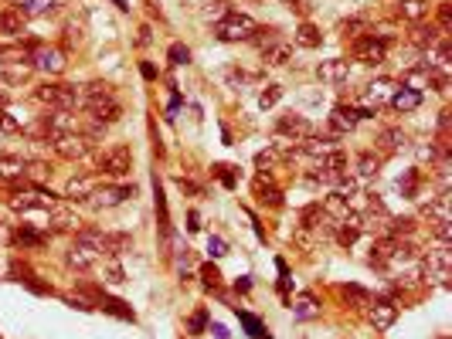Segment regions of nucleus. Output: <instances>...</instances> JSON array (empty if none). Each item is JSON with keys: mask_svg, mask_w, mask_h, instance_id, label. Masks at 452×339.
Listing matches in <instances>:
<instances>
[{"mask_svg": "<svg viewBox=\"0 0 452 339\" xmlns=\"http://www.w3.org/2000/svg\"><path fill=\"white\" fill-rule=\"evenodd\" d=\"M55 3H62V0H34L27 14H45V10H55Z\"/></svg>", "mask_w": 452, "mask_h": 339, "instance_id": "49530a36", "label": "nucleus"}, {"mask_svg": "<svg viewBox=\"0 0 452 339\" xmlns=\"http://www.w3.org/2000/svg\"><path fill=\"white\" fill-rule=\"evenodd\" d=\"M126 197H136V187H133V183H129V187H102V190L92 193V204L109 211V207H119Z\"/></svg>", "mask_w": 452, "mask_h": 339, "instance_id": "ddd939ff", "label": "nucleus"}, {"mask_svg": "<svg viewBox=\"0 0 452 339\" xmlns=\"http://www.w3.org/2000/svg\"><path fill=\"white\" fill-rule=\"evenodd\" d=\"M105 275H109V278H105V282H112V285H119V282H126V275H123V268H119V265H116V261H112V265H109V268H105Z\"/></svg>", "mask_w": 452, "mask_h": 339, "instance_id": "c03bdc74", "label": "nucleus"}, {"mask_svg": "<svg viewBox=\"0 0 452 339\" xmlns=\"http://www.w3.org/2000/svg\"><path fill=\"white\" fill-rule=\"evenodd\" d=\"M374 146H377L384 157H391V153H401V150H408V136H405V129H398V126H384V129H377V139H374Z\"/></svg>", "mask_w": 452, "mask_h": 339, "instance_id": "1a4fd4ad", "label": "nucleus"}, {"mask_svg": "<svg viewBox=\"0 0 452 339\" xmlns=\"http://www.w3.org/2000/svg\"><path fill=\"white\" fill-rule=\"evenodd\" d=\"M439 339H449V336H439Z\"/></svg>", "mask_w": 452, "mask_h": 339, "instance_id": "052dcab7", "label": "nucleus"}, {"mask_svg": "<svg viewBox=\"0 0 452 339\" xmlns=\"http://www.w3.org/2000/svg\"><path fill=\"white\" fill-rule=\"evenodd\" d=\"M259 34V24L249 14H228L218 21V38L221 41H252Z\"/></svg>", "mask_w": 452, "mask_h": 339, "instance_id": "7ed1b4c3", "label": "nucleus"}, {"mask_svg": "<svg viewBox=\"0 0 452 339\" xmlns=\"http://www.w3.org/2000/svg\"><path fill=\"white\" fill-rule=\"evenodd\" d=\"M167 58H171V65H187V62H190V51H187L184 44H171Z\"/></svg>", "mask_w": 452, "mask_h": 339, "instance_id": "4c0bfd02", "label": "nucleus"}, {"mask_svg": "<svg viewBox=\"0 0 452 339\" xmlns=\"http://www.w3.org/2000/svg\"><path fill=\"white\" fill-rule=\"evenodd\" d=\"M24 173H27V163H24L21 157H0V180L14 183V180H21Z\"/></svg>", "mask_w": 452, "mask_h": 339, "instance_id": "393cba45", "label": "nucleus"}, {"mask_svg": "<svg viewBox=\"0 0 452 339\" xmlns=\"http://www.w3.org/2000/svg\"><path fill=\"white\" fill-rule=\"evenodd\" d=\"M449 265H452V252L449 245H439V248H432V252L422 254V278L425 282H436V285H449Z\"/></svg>", "mask_w": 452, "mask_h": 339, "instance_id": "f03ea898", "label": "nucleus"}, {"mask_svg": "<svg viewBox=\"0 0 452 339\" xmlns=\"http://www.w3.org/2000/svg\"><path fill=\"white\" fill-rule=\"evenodd\" d=\"M214 173L221 176V183H225V187H235V176L228 173V167H214Z\"/></svg>", "mask_w": 452, "mask_h": 339, "instance_id": "603ef678", "label": "nucleus"}, {"mask_svg": "<svg viewBox=\"0 0 452 339\" xmlns=\"http://www.w3.org/2000/svg\"><path fill=\"white\" fill-rule=\"evenodd\" d=\"M367 319H371L374 329L384 333V329L394 326V319H398V306L388 302V299H374V302H367Z\"/></svg>", "mask_w": 452, "mask_h": 339, "instance_id": "0eeeda50", "label": "nucleus"}, {"mask_svg": "<svg viewBox=\"0 0 452 339\" xmlns=\"http://www.w3.org/2000/svg\"><path fill=\"white\" fill-rule=\"evenodd\" d=\"M377 173H381V160L377 157H371V153L357 157V170H354V180L357 183H374Z\"/></svg>", "mask_w": 452, "mask_h": 339, "instance_id": "4be33fe9", "label": "nucleus"}, {"mask_svg": "<svg viewBox=\"0 0 452 339\" xmlns=\"http://www.w3.org/2000/svg\"><path fill=\"white\" fill-rule=\"evenodd\" d=\"M357 122H361V116H357V109H351V105H337V109L330 112V129H334V136L354 133Z\"/></svg>", "mask_w": 452, "mask_h": 339, "instance_id": "4468645a", "label": "nucleus"}, {"mask_svg": "<svg viewBox=\"0 0 452 339\" xmlns=\"http://www.w3.org/2000/svg\"><path fill=\"white\" fill-rule=\"evenodd\" d=\"M415 176H418V173H415V170H412V173H408V176H405V180H398V187H401V190H405V193H408V197H415Z\"/></svg>", "mask_w": 452, "mask_h": 339, "instance_id": "de8ad7c7", "label": "nucleus"}, {"mask_svg": "<svg viewBox=\"0 0 452 339\" xmlns=\"http://www.w3.org/2000/svg\"><path fill=\"white\" fill-rule=\"evenodd\" d=\"M391 109H398V112H412V109H418L422 105V88H412V85H401V88H394L391 92Z\"/></svg>", "mask_w": 452, "mask_h": 339, "instance_id": "2eb2a0df", "label": "nucleus"}, {"mask_svg": "<svg viewBox=\"0 0 452 339\" xmlns=\"http://www.w3.org/2000/svg\"><path fill=\"white\" fill-rule=\"evenodd\" d=\"M51 146H55V153L65 157V160H82V157H89V139L79 136V133L58 136V139H51Z\"/></svg>", "mask_w": 452, "mask_h": 339, "instance_id": "9d476101", "label": "nucleus"}, {"mask_svg": "<svg viewBox=\"0 0 452 339\" xmlns=\"http://www.w3.org/2000/svg\"><path fill=\"white\" fill-rule=\"evenodd\" d=\"M415 153H418V160H429V163L436 160V146H432V143H429V146H415Z\"/></svg>", "mask_w": 452, "mask_h": 339, "instance_id": "09e8293b", "label": "nucleus"}, {"mask_svg": "<svg viewBox=\"0 0 452 339\" xmlns=\"http://www.w3.org/2000/svg\"><path fill=\"white\" fill-rule=\"evenodd\" d=\"M238 319H242V326L249 329V336H262V323H259L252 312H238Z\"/></svg>", "mask_w": 452, "mask_h": 339, "instance_id": "e433bc0d", "label": "nucleus"}, {"mask_svg": "<svg viewBox=\"0 0 452 339\" xmlns=\"http://www.w3.org/2000/svg\"><path fill=\"white\" fill-rule=\"evenodd\" d=\"M10 241V231H7V224H0V245H7Z\"/></svg>", "mask_w": 452, "mask_h": 339, "instance_id": "4d7b16f0", "label": "nucleus"}, {"mask_svg": "<svg viewBox=\"0 0 452 339\" xmlns=\"http://www.w3.org/2000/svg\"><path fill=\"white\" fill-rule=\"evenodd\" d=\"M279 98H282V88H279V85H266V92L259 95V105H262V109H272Z\"/></svg>", "mask_w": 452, "mask_h": 339, "instance_id": "72a5a7b5", "label": "nucleus"}, {"mask_svg": "<svg viewBox=\"0 0 452 339\" xmlns=\"http://www.w3.org/2000/svg\"><path fill=\"white\" fill-rule=\"evenodd\" d=\"M201 275H204V282H208V288H218V278H221V275H218V271H214L211 265H208V268H204Z\"/></svg>", "mask_w": 452, "mask_h": 339, "instance_id": "8fccbe9b", "label": "nucleus"}, {"mask_svg": "<svg viewBox=\"0 0 452 339\" xmlns=\"http://www.w3.org/2000/svg\"><path fill=\"white\" fill-rule=\"evenodd\" d=\"M211 333H214V336H218V339H228V329H225V326H218V323L211 326Z\"/></svg>", "mask_w": 452, "mask_h": 339, "instance_id": "5fc2aeb1", "label": "nucleus"}, {"mask_svg": "<svg viewBox=\"0 0 452 339\" xmlns=\"http://www.w3.org/2000/svg\"><path fill=\"white\" fill-rule=\"evenodd\" d=\"M133 248V238L129 234H105V258H119L123 252Z\"/></svg>", "mask_w": 452, "mask_h": 339, "instance_id": "cd10ccee", "label": "nucleus"}, {"mask_svg": "<svg viewBox=\"0 0 452 339\" xmlns=\"http://www.w3.org/2000/svg\"><path fill=\"white\" fill-rule=\"evenodd\" d=\"M129 170H133V153H129V146H109V150L99 157V173H102V176L119 180V176H126Z\"/></svg>", "mask_w": 452, "mask_h": 339, "instance_id": "39448f33", "label": "nucleus"}, {"mask_svg": "<svg viewBox=\"0 0 452 339\" xmlns=\"http://www.w3.org/2000/svg\"><path fill=\"white\" fill-rule=\"evenodd\" d=\"M289 58H292V48H289L286 41H272V44L262 48V62H266V65H286Z\"/></svg>", "mask_w": 452, "mask_h": 339, "instance_id": "b1692460", "label": "nucleus"}, {"mask_svg": "<svg viewBox=\"0 0 452 339\" xmlns=\"http://www.w3.org/2000/svg\"><path fill=\"white\" fill-rule=\"evenodd\" d=\"M439 38H442V31H436L432 24H429V27H425V24H418V27L412 31V44H415V48H422V51H425L432 41H439ZM446 38H449V34H446Z\"/></svg>", "mask_w": 452, "mask_h": 339, "instance_id": "bb28decb", "label": "nucleus"}, {"mask_svg": "<svg viewBox=\"0 0 452 339\" xmlns=\"http://www.w3.org/2000/svg\"><path fill=\"white\" fill-rule=\"evenodd\" d=\"M432 234L439 238V245H449V238H452V228H449V221H446V224H432Z\"/></svg>", "mask_w": 452, "mask_h": 339, "instance_id": "79ce46f5", "label": "nucleus"}, {"mask_svg": "<svg viewBox=\"0 0 452 339\" xmlns=\"http://www.w3.org/2000/svg\"><path fill=\"white\" fill-rule=\"evenodd\" d=\"M31 3H34V0H14V7H17L21 14H27V10H31Z\"/></svg>", "mask_w": 452, "mask_h": 339, "instance_id": "864d4df0", "label": "nucleus"}, {"mask_svg": "<svg viewBox=\"0 0 452 339\" xmlns=\"http://www.w3.org/2000/svg\"><path fill=\"white\" fill-rule=\"evenodd\" d=\"M422 214L429 217V224H446L449 221V190H442L439 197L422 204Z\"/></svg>", "mask_w": 452, "mask_h": 339, "instance_id": "f3484780", "label": "nucleus"}, {"mask_svg": "<svg viewBox=\"0 0 452 339\" xmlns=\"http://www.w3.org/2000/svg\"><path fill=\"white\" fill-rule=\"evenodd\" d=\"M31 68H38L45 75H62L65 72V55L58 48H38L31 55Z\"/></svg>", "mask_w": 452, "mask_h": 339, "instance_id": "6e6552de", "label": "nucleus"}, {"mask_svg": "<svg viewBox=\"0 0 452 339\" xmlns=\"http://www.w3.org/2000/svg\"><path fill=\"white\" fill-rule=\"evenodd\" d=\"M17 129H21V122L10 112H0V133H17Z\"/></svg>", "mask_w": 452, "mask_h": 339, "instance_id": "a19ab883", "label": "nucleus"}, {"mask_svg": "<svg viewBox=\"0 0 452 339\" xmlns=\"http://www.w3.org/2000/svg\"><path fill=\"white\" fill-rule=\"evenodd\" d=\"M367 27H371V21H367V17H354V21H344V24H340V34L357 38V34H364Z\"/></svg>", "mask_w": 452, "mask_h": 339, "instance_id": "473e14b6", "label": "nucleus"}, {"mask_svg": "<svg viewBox=\"0 0 452 339\" xmlns=\"http://www.w3.org/2000/svg\"><path fill=\"white\" fill-rule=\"evenodd\" d=\"M34 98H38L41 105H48V109H58V112H75V109L82 105L79 88H75V85H65V82L41 85V88L34 92Z\"/></svg>", "mask_w": 452, "mask_h": 339, "instance_id": "f257e3e1", "label": "nucleus"}, {"mask_svg": "<svg viewBox=\"0 0 452 339\" xmlns=\"http://www.w3.org/2000/svg\"><path fill=\"white\" fill-rule=\"evenodd\" d=\"M14 241H17V245H45V238H41L38 231H31V228H21V231L14 234Z\"/></svg>", "mask_w": 452, "mask_h": 339, "instance_id": "f704fd0d", "label": "nucleus"}, {"mask_svg": "<svg viewBox=\"0 0 452 339\" xmlns=\"http://www.w3.org/2000/svg\"><path fill=\"white\" fill-rule=\"evenodd\" d=\"M275 133H279V136H289L292 143H299V139H310V136H313V126H310V119H303V116H282V119L275 122Z\"/></svg>", "mask_w": 452, "mask_h": 339, "instance_id": "9b49d317", "label": "nucleus"}, {"mask_svg": "<svg viewBox=\"0 0 452 339\" xmlns=\"http://www.w3.org/2000/svg\"><path fill=\"white\" fill-rule=\"evenodd\" d=\"M82 136H86V139H89V146L92 143H99V139H102V136H105V126H102V122H86V129H82Z\"/></svg>", "mask_w": 452, "mask_h": 339, "instance_id": "c9c22d12", "label": "nucleus"}, {"mask_svg": "<svg viewBox=\"0 0 452 339\" xmlns=\"http://www.w3.org/2000/svg\"><path fill=\"white\" fill-rule=\"evenodd\" d=\"M225 82L231 85V88H242V85L252 82V75H245V72H238V68H228V72H225Z\"/></svg>", "mask_w": 452, "mask_h": 339, "instance_id": "58836bf2", "label": "nucleus"}, {"mask_svg": "<svg viewBox=\"0 0 452 339\" xmlns=\"http://www.w3.org/2000/svg\"><path fill=\"white\" fill-rule=\"evenodd\" d=\"M86 112H89V119H92V122H102V126H112V122H119V116H123V105H119V98H109V102H99V105H89Z\"/></svg>", "mask_w": 452, "mask_h": 339, "instance_id": "dca6fc26", "label": "nucleus"}, {"mask_svg": "<svg viewBox=\"0 0 452 339\" xmlns=\"http://www.w3.org/2000/svg\"><path fill=\"white\" fill-rule=\"evenodd\" d=\"M398 17L412 21V24H422L429 17V0H398Z\"/></svg>", "mask_w": 452, "mask_h": 339, "instance_id": "412c9836", "label": "nucleus"}, {"mask_svg": "<svg viewBox=\"0 0 452 339\" xmlns=\"http://www.w3.org/2000/svg\"><path fill=\"white\" fill-rule=\"evenodd\" d=\"M112 3H116L119 10H129V3H126V0H112Z\"/></svg>", "mask_w": 452, "mask_h": 339, "instance_id": "13d9d810", "label": "nucleus"}, {"mask_svg": "<svg viewBox=\"0 0 452 339\" xmlns=\"http://www.w3.org/2000/svg\"><path fill=\"white\" fill-rule=\"evenodd\" d=\"M95 183H99L95 176H89V173H79V176H72V180H68V187H65V193H68L72 200H89L92 193L99 190Z\"/></svg>", "mask_w": 452, "mask_h": 339, "instance_id": "aec40b11", "label": "nucleus"}, {"mask_svg": "<svg viewBox=\"0 0 452 339\" xmlns=\"http://www.w3.org/2000/svg\"><path fill=\"white\" fill-rule=\"evenodd\" d=\"M0 34H7V38H21L24 34L21 10H0Z\"/></svg>", "mask_w": 452, "mask_h": 339, "instance_id": "5701e85b", "label": "nucleus"}, {"mask_svg": "<svg viewBox=\"0 0 452 339\" xmlns=\"http://www.w3.org/2000/svg\"><path fill=\"white\" fill-rule=\"evenodd\" d=\"M31 75V65H10L7 68V82H24Z\"/></svg>", "mask_w": 452, "mask_h": 339, "instance_id": "ea45409f", "label": "nucleus"}, {"mask_svg": "<svg viewBox=\"0 0 452 339\" xmlns=\"http://www.w3.org/2000/svg\"><path fill=\"white\" fill-rule=\"evenodd\" d=\"M292 316H296L299 323H310V319H316V316H320V306H316V299H313V295H299V299L292 302Z\"/></svg>", "mask_w": 452, "mask_h": 339, "instance_id": "a878e982", "label": "nucleus"}, {"mask_svg": "<svg viewBox=\"0 0 452 339\" xmlns=\"http://www.w3.org/2000/svg\"><path fill=\"white\" fill-rule=\"evenodd\" d=\"M439 24H442V34H449V3L439 7Z\"/></svg>", "mask_w": 452, "mask_h": 339, "instance_id": "3c124183", "label": "nucleus"}, {"mask_svg": "<svg viewBox=\"0 0 452 339\" xmlns=\"http://www.w3.org/2000/svg\"><path fill=\"white\" fill-rule=\"evenodd\" d=\"M204 323H208V312H197V316H190V323H187V329L197 336L201 329H204Z\"/></svg>", "mask_w": 452, "mask_h": 339, "instance_id": "a18cd8bd", "label": "nucleus"}, {"mask_svg": "<svg viewBox=\"0 0 452 339\" xmlns=\"http://www.w3.org/2000/svg\"><path fill=\"white\" fill-rule=\"evenodd\" d=\"M99 258L102 254L95 252V248H89V245H82V241H72V248H68V265L79 268V271H89Z\"/></svg>", "mask_w": 452, "mask_h": 339, "instance_id": "a211bd4d", "label": "nucleus"}, {"mask_svg": "<svg viewBox=\"0 0 452 339\" xmlns=\"http://www.w3.org/2000/svg\"><path fill=\"white\" fill-rule=\"evenodd\" d=\"M320 31L313 27V24H299V31H296V44H303V48H320Z\"/></svg>", "mask_w": 452, "mask_h": 339, "instance_id": "c85d7f7f", "label": "nucleus"}, {"mask_svg": "<svg viewBox=\"0 0 452 339\" xmlns=\"http://www.w3.org/2000/svg\"><path fill=\"white\" fill-rule=\"evenodd\" d=\"M316 79L323 85H340L351 79V62L347 58H330V62H320L316 68Z\"/></svg>", "mask_w": 452, "mask_h": 339, "instance_id": "f8f14e48", "label": "nucleus"}, {"mask_svg": "<svg viewBox=\"0 0 452 339\" xmlns=\"http://www.w3.org/2000/svg\"><path fill=\"white\" fill-rule=\"evenodd\" d=\"M391 92H394V85L388 82V79H377V82H371L367 88H364V105L377 112V105H381V102H388V98H391Z\"/></svg>", "mask_w": 452, "mask_h": 339, "instance_id": "6ab92c4d", "label": "nucleus"}, {"mask_svg": "<svg viewBox=\"0 0 452 339\" xmlns=\"http://www.w3.org/2000/svg\"><path fill=\"white\" fill-rule=\"evenodd\" d=\"M3 105H7V95H3V92H0V109H3Z\"/></svg>", "mask_w": 452, "mask_h": 339, "instance_id": "bf43d9fd", "label": "nucleus"}, {"mask_svg": "<svg viewBox=\"0 0 452 339\" xmlns=\"http://www.w3.org/2000/svg\"><path fill=\"white\" fill-rule=\"evenodd\" d=\"M208 252H211V258H225V254H228V245H225L221 238H211V241H208Z\"/></svg>", "mask_w": 452, "mask_h": 339, "instance_id": "37998d69", "label": "nucleus"}, {"mask_svg": "<svg viewBox=\"0 0 452 339\" xmlns=\"http://www.w3.org/2000/svg\"><path fill=\"white\" fill-rule=\"evenodd\" d=\"M384 55H388V41H384V38H377V34L357 38V44H354V58L364 62V65H381V62H384Z\"/></svg>", "mask_w": 452, "mask_h": 339, "instance_id": "423d86ee", "label": "nucleus"}, {"mask_svg": "<svg viewBox=\"0 0 452 339\" xmlns=\"http://www.w3.org/2000/svg\"><path fill=\"white\" fill-rule=\"evenodd\" d=\"M79 116H72V112H58V109H48L45 116H41V136H48V139H58V136H72V133H79Z\"/></svg>", "mask_w": 452, "mask_h": 339, "instance_id": "20e7f679", "label": "nucleus"}, {"mask_svg": "<svg viewBox=\"0 0 452 339\" xmlns=\"http://www.w3.org/2000/svg\"><path fill=\"white\" fill-rule=\"evenodd\" d=\"M418 282H422V271H418V268H408V271H401V275L394 278V285H398V288H405V292H415V288H418Z\"/></svg>", "mask_w": 452, "mask_h": 339, "instance_id": "2f4dec72", "label": "nucleus"}, {"mask_svg": "<svg viewBox=\"0 0 452 339\" xmlns=\"http://www.w3.org/2000/svg\"><path fill=\"white\" fill-rule=\"evenodd\" d=\"M255 193H259V200H262V204H279V200H282V197H279V190L272 187L269 176H259V180H255Z\"/></svg>", "mask_w": 452, "mask_h": 339, "instance_id": "c756f323", "label": "nucleus"}, {"mask_svg": "<svg viewBox=\"0 0 452 339\" xmlns=\"http://www.w3.org/2000/svg\"><path fill=\"white\" fill-rule=\"evenodd\" d=\"M439 129H442V133L449 129V112H439Z\"/></svg>", "mask_w": 452, "mask_h": 339, "instance_id": "6e6d98bb", "label": "nucleus"}, {"mask_svg": "<svg viewBox=\"0 0 452 339\" xmlns=\"http://www.w3.org/2000/svg\"><path fill=\"white\" fill-rule=\"evenodd\" d=\"M99 306H102L105 312H112V316H119V319H129V323H133V309H129L126 302H119V299H105V295H102V299H99Z\"/></svg>", "mask_w": 452, "mask_h": 339, "instance_id": "7c9ffc66", "label": "nucleus"}]
</instances>
